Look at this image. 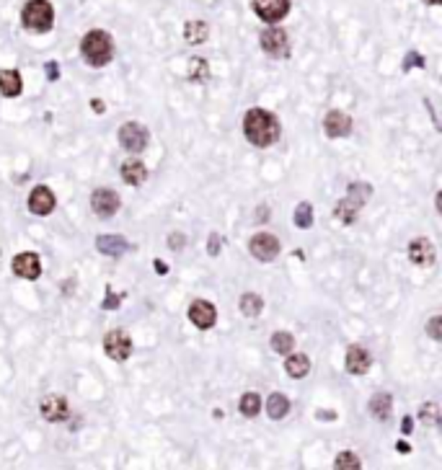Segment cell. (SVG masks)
Returning <instances> with one entry per match:
<instances>
[{"label": "cell", "mask_w": 442, "mask_h": 470, "mask_svg": "<svg viewBox=\"0 0 442 470\" xmlns=\"http://www.w3.org/2000/svg\"><path fill=\"white\" fill-rule=\"evenodd\" d=\"M440 320H442L440 315H432V320H429V328H427L434 341H440V339H442V334H440Z\"/></svg>", "instance_id": "obj_33"}, {"label": "cell", "mask_w": 442, "mask_h": 470, "mask_svg": "<svg viewBox=\"0 0 442 470\" xmlns=\"http://www.w3.org/2000/svg\"><path fill=\"white\" fill-rule=\"evenodd\" d=\"M184 37L189 44H202V41H207L209 29L204 21H189V24L184 26Z\"/></svg>", "instance_id": "obj_24"}, {"label": "cell", "mask_w": 442, "mask_h": 470, "mask_svg": "<svg viewBox=\"0 0 442 470\" xmlns=\"http://www.w3.org/2000/svg\"><path fill=\"white\" fill-rule=\"evenodd\" d=\"M290 411V400L282 396V393H272L269 400H266V414L269 419H285Z\"/></svg>", "instance_id": "obj_23"}, {"label": "cell", "mask_w": 442, "mask_h": 470, "mask_svg": "<svg viewBox=\"0 0 442 470\" xmlns=\"http://www.w3.org/2000/svg\"><path fill=\"white\" fill-rule=\"evenodd\" d=\"M155 269L161 271V274H166V263H163V261H155Z\"/></svg>", "instance_id": "obj_38"}, {"label": "cell", "mask_w": 442, "mask_h": 470, "mask_svg": "<svg viewBox=\"0 0 442 470\" xmlns=\"http://www.w3.org/2000/svg\"><path fill=\"white\" fill-rule=\"evenodd\" d=\"M39 411H41V416L52 424L65 422V419L70 416V406H67V400H65L63 396H47V398H41Z\"/></svg>", "instance_id": "obj_12"}, {"label": "cell", "mask_w": 442, "mask_h": 470, "mask_svg": "<svg viewBox=\"0 0 442 470\" xmlns=\"http://www.w3.org/2000/svg\"><path fill=\"white\" fill-rule=\"evenodd\" d=\"M414 65H419V67H424V57H419L417 52H409V57H406V63H403V70H409V67H414Z\"/></svg>", "instance_id": "obj_34"}, {"label": "cell", "mask_w": 442, "mask_h": 470, "mask_svg": "<svg viewBox=\"0 0 442 470\" xmlns=\"http://www.w3.org/2000/svg\"><path fill=\"white\" fill-rule=\"evenodd\" d=\"M47 78L49 80H57V63H49L47 65Z\"/></svg>", "instance_id": "obj_35"}, {"label": "cell", "mask_w": 442, "mask_h": 470, "mask_svg": "<svg viewBox=\"0 0 442 470\" xmlns=\"http://www.w3.org/2000/svg\"><path fill=\"white\" fill-rule=\"evenodd\" d=\"M391 411H394V398L388 393H375L370 400V414L378 419V422H388L391 419Z\"/></svg>", "instance_id": "obj_20"}, {"label": "cell", "mask_w": 442, "mask_h": 470, "mask_svg": "<svg viewBox=\"0 0 442 470\" xmlns=\"http://www.w3.org/2000/svg\"><path fill=\"white\" fill-rule=\"evenodd\" d=\"M169 246H171V248H181V246H184V240L178 238V235H176V238L171 235V238H169Z\"/></svg>", "instance_id": "obj_37"}, {"label": "cell", "mask_w": 442, "mask_h": 470, "mask_svg": "<svg viewBox=\"0 0 442 470\" xmlns=\"http://www.w3.org/2000/svg\"><path fill=\"white\" fill-rule=\"evenodd\" d=\"M189 78L192 80H207L209 78V70H207V60H202V57H194L192 63H189Z\"/></svg>", "instance_id": "obj_29"}, {"label": "cell", "mask_w": 442, "mask_h": 470, "mask_svg": "<svg viewBox=\"0 0 442 470\" xmlns=\"http://www.w3.org/2000/svg\"><path fill=\"white\" fill-rule=\"evenodd\" d=\"M261 49L269 57H287L290 55V41L285 29H266L261 34Z\"/></svg>", "instance_id": "obj_7"}, {"label": "cell", "mask_w": 442, "mask_h": 470, "mask_svg": "<svg viewBox=\"0 0 442 470\" xmlns=\"http://www.w3.org/2000/svg\"><path fill=\"white\" fill-rule=\"evenodd\" d=\"M119 194L112 192V189H96L93 197H91V207L96 212L98 217H112L117 215V209H119Z\"/></svg>", "instance_id": "obj_9"}, {"label": "cell", "mask_w": 442, "mask_h": 470, "mask_svg": "<svg viewBox=\"0 0 442 470\" xmlns=\"http://www.w3.org/2000/svg\"><path fill=\"white\" fill-rule=\"evenodd\" d=\"M81 52L86 63L93 65V67H101V65H106L114 57V41L106 32H98L96 29V32H89L83 37Z\"/></svg>", "instance_id": "obj_2"}, {"label": "cell", "mask_w": 442, "mask_h": 470, "mask_svg": "<svg viewBox=\"0 0 442 470\" xmlns=\"http://www.w3.org/2000/svg\"><path fill=\"white\" fill-rule=\"evenodd\" d=\"M292 346H295V339H292V334H287V331H280V334L272 336V349L277 351V354H290Z\"/></svg>", "instance_id": "obj_27"}, {"label": "cell", "mask_w": 442, "mask_h": 470, "mask_svg": "<svg viewBox=\"0 0 442 470\" xmlns=\"http://www.w3.org/2000/svg\"><path fill=\"white\" fill-rule=\"evenodd\" d=\"M122 178H124V183H129V186H140V183L148 181V168H145V163H140V160H124V166H122Z\"/></svg>", "instance_id": "obj_19"}, {"label": "cell", "mask_w": 442, "mask_h": 470, "mask_svg": "<svg viewBox=\"0 0 442 470\" xmlns=\"http://www.w3.org/2000/svg\"><path fill=\"white\" fill-rule=\"evenodd\" d=\"M249 251L256 256L259 261H272L280 254V240L274 238V235H269V233H259V235L251 238Z\"/></svg>", "instance_id": "obj_8"}, {"label": "cell", "mask_w": 442, "mask_h": 470, "mask_svg": "<svg viewBox=\"0 0 442 470\" xmlns=\"http://www.w3.org/2000/svg\"><path fill=\"white\" fill-rule=\"evenodd\" d=\"M295 225H298V228H311V225H313V207H311L308 202H303V204L295 209Z\"/></svg>", "instance_id": "obj_28"}, {"label": "cell", "mask_w": 442, "mask_h": 470, "mask_svg": "<svg viewBox=\"0 0 442 470\" xmlns=\"http://www.w3.org/2000/svg\"><path fill=\"white\" fill-rule=\"evenodd\" d=\"M241 414L243 416H249V419H254V416L261 411V398H259V393H243V398H241Z\"/></svg>", "instance_id": "obj_26"}, {"label": "cell", "mask_w": 442, "mask_h": 470, "mask_svg": "<svg viewBox=\"0 0 442 470\" xmlns=\"http://www.w3.org/2000/svg\"><path fill=\"white\" fill-rule=\"evenodd\" d=\"M21 24L29 32L44 34L55 24V11H52V6H49L47 0H29L24 6V13H21Z\"/></svg>", "instance_id": "obj_3"}, {"label": "cell", "mask_w": 442, "mask_h": 470, "mask_svg": "<svg viewBox=\"0 0 442 470\" xmlns=\"http://www.w3.org/2000/svg\"><path fill=\"white\" fill-rule=\"evenodd\" d=\"M370 365H372L370 351L362 349V346H349V351H346V372L365 374L370 370Z\"/></svg>", "instance_id": "obj_17"}, {"label": "cell", "mask_w": 442, "mask_h": 470, "mask_svg": "<svg viewBox=\"0 0 442 470\" xmlns=\"http://www.w3.org/2000/svg\"><path fill=\"white\" fill-rule=\"evenodd\" d=\"M189 320H192L197 328H212L217 320L215 305L207 303V300H194V303L189 305Z\"/></svg>", "instance_id": "obj_11"}, {"label": "cell", "mask_w": 442, "mask_h": 470, "mask_svg": "<svg viewBox=\"0 0 442 470\" xmlns=\"http://www.w3.org/2000/svg\"><path fill=\"white\" fill-rule=\"evenodd\" d=\"M419 414H422V422H427V424H437L440 422V408H437V403H427L424 408H422V411H419Z\"/></svg>", "instance_id": "obj_31"}, {"label": "cell", "mask_w": 442, "mask_h": 470, "mask_svg": "<svg viewBox=\"0 0 442 470\" xmlns=\"http://www.w3.org/2000/svg\"><path fill=\"white\" fill-rule=\"evenodd\" d=\"M261 311H264V300H261L259 295L246 292V295L241 297V313L246 315V318H256Z\"/></svg>", "instance_id": "obj_25"}, {"label": "cell", "mask_w": 442, "mask_h": 470, "mask_svg": "<svg viewBox=\"0 0 442 470\" xmlns=\"http://www.w3.org/2000/svg\"><path fill=\"white\" fill-rule=\"evenodd\" d=\"M424 3H429V6H440L442 0H424Z\"/></svg>", "instance_id": "obj_40"}, {"label": "cell", "mask_w": 442, "mask_h": 470, "mask_svg": "<svg viewBox=\"0 0 442 470\" xmlns=\"http://www.w3.org/2000/svg\"><path fill=\"white\" fill-rule=\"evenodd\" d=\"M98 251L104 256H122L124 251H129V243L122 235H109V233H104V235H98L96 240Z\"/></svg>", "instance_id": "obj_18"}, {"label": "cell", "mask_w": 442, "mask_h": 470, "mask_svg": "<svg viewBox=\"0 0 442 470\" xmlns=\"http://www.w3.org/2000/svg\"><path fill=\"white\" fill-rule=\"evenodd\" d=\"M220 248H223V238H220L217 233H212V235H209V243H207L209 256H217V254H220Z\"/></svg>", "instance_id": "obj_32"}, {"label": "cell", "mask_w": 442, "mask_h": 470, "mask_svg": "<svg viewBox=\"0 0 442 470\" xmlns=\"http://www.w3.org/2000/svg\"><path fill=\"white\" fill-rule=\"evenodd\" d=\"M117 305H119V297L109 295V300H106V303H104V308H106V311H109V308H117Z\"/></svg>", "instance_id": "obj_36"}, {"label": "cell", "mask_w": 442, "mask_h": 470, "mask_svg": "<svg viewBox=\"0 0 442 470\" xmlns=\"http://www.w3.org/2000/svg\"><path fill=\"white\" fill-rule=\"evenodd\" d=\"M403 431H406V434L411 431V419H403Z\"/></svg>", "instance_id": "obj_39"}, {"label": "cell", "mask_w": 442, "mask_h": 470, "mask_svg": "<svg viewBox=\"0 0 442 470\" xmlns=\"http://www.w3.org/2000/svg\"><path fill=\"white\" fill-rule=\"evenodd\" d=\"M409 256H411V263H417V266H432L437 254H434V246L429 240L417 238V240H411Z\"/></svg>", "instance_id": "obj_16"}, {"label": "cell", "mask_w": 442, "mask_h": 470, "mask_svg": "<svg viewBox=\"0 0 442 470\" xmlns=\"http://www.w3.org/2000/svg\"><path fill=\"white\" fill-rule=\"evenodd\" d=\"M104 351L114 362H124L132 354V339L124 331H109L104 339Z\"/></svg>", "instance_id": "obj_6"}, {"label": "cell", "mask_w": 442, "mask_h": 470, "mask_svg": "<svg viewBox=\"0 0 442 470\" xmlns=\"http://www.w3.org/2000/svg\"><path fill=\"white\" fill-rule=\"evenodd\" d=\"M337 468H346V470H360L362 468V462H360V457L357 455H352V452H342L337 457V462H334Z\"/></svg>", "instance_id": "obj_30"}, {"label": "cell", "mask_w": 442, "mask_h": 470, "mask_svg": "<svg viewBox=\"0 0 442 470\" xmlns=\"http://www.w3.org/2000/svg\"><path fill=\"white\" fill-rule=\"evenodd\" d=\"M251 8L261 21L266 24H277L287 16L290 11V0H251Z\"/></svg>", "instance_id": "obj_5"}, {"label": "cell", "mask_w": 442, "mask_h": 470, "mask_svg": "<svg viewBox=\"0 0 442 470\" xmlns=\"http://www.w3.org/2000/svg\"><path fill=\"white\" fill-rule=\"evenodd\" d=\"M368 202V194H357V183H352L349 186V197H346L344 202H339L337 209H334V215H337V220H342V223H352L354 215L360 212V207Z\"/></svg>", "instance_id": "obj_10"}, {"label": "cell", "mask_w": 442, "mask_h": 470, "mask_svg": "<svg viewBox=\"0 0 442 470\" xmlns=\"http://www.w3.org/2000/svg\"><path fill=\"white\" fill-rule=\"evenodd\" d=\"M29 209H32L34 215H49L52 209H55V194H52V189H47V186H37L32 192V197H29Z\"/></svg>", "instance_id": "obj_14"}, {"label": "cell", "mask_w": 442, "mask_h": 470, "mask_svg": "<svg viewBox=\"0 0 442 470\" xmlns=\"http://www.w3.org/2000/svg\"><path fill=\"white\" fill-rule=\"evenodd\" d=\"M21 75H18V70H0V93L3 96H18L21 93Z\"/></svg>", "instance_id": "obj_21"}, {"label": "cell", "mask_w": 442, "mask_h": 470, "mask_svg": "<svg viewBox=\"0 0 442 470\" xmlns=\"http://www.w3.org/2000/svg\"><path fill=\"white\" fill-rule=\"evenodd\" d=\"M243 132H246V140L251 145L266 148V145H272L280 137V122L264 109H251L246 114V119H243Z\"/></svg>", "instance_id": "obj_1"}, {"label": "cell", "mask_w": 442, "mask_h": 470, "mask_svg": "<svg viewBox=\"0 0 442 470\" xmlns=\"http://www.w3.org/2000/svg\"><path fill=\"white\" fill-rule=\"evenodd\" d=\"M13 274L21 279H37L41 274V263L37 254H18L13 259Z\"/></svg>", "instance_id": "obj_13"}, {"label": "cell", "mask_w": 442, "mask_h": 470, "mask_svg": "<svg viewBox=\"0 0 442 470\" xmlns=\"http://www.w3.org/2000/svg\"><path fill=\"white\" fill-rule=\"evenodd\" d=\"M285 370H287L290 377H306V374L311 372V359H308L306 354H292V357H287V362H285Z\"/></svg>", "instance_id": "obj_22"}, {"label": "cell", "mask_w": 442, "mask_h": 470, "mask_svg": "<svg viewBox=\"0 0 442 470\" xmlns=\"http://www.w3.org/2000/svg\"><path fill=\"white\" fill-rule=\"evenodd\" d=\"M150 143V132L143 127V124H137V122H127V124H122L119 127V145L124 150L129 152H143Z\"/></svg>", "instance_id": "obj_4"}, {"label": "cell", "mask_w": 442, "mask_h": 470, "mask_svg": "<svg viewBox=\"0 0 442 470\" xmlns=\"http://www.w3.org/2000/svg\"><path fill=\"white\" fill-rule=\"evenodd\" d=\"M323 129H326L329 137H344L352 132V119L344 112H329L326 119H323Z\"/></svg>", "instance_id": "obj_15"}]
</instances>
